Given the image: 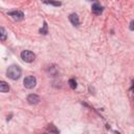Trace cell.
<instances>
[{
	"instance_id": "1",
	"label": "cell",
	"mask_w": 134,
	"mask_h": 134,
	"mask_svg": "<svg viewBox=\"0 0 134 134\" xmlns=\"http://www.w3.org/2000/svg\"><path fill=\"white\" fill-rule=\"evenodd\" d=\"M21 73H22V70L18 65H12L6 70V75L10 80H14V81L18 80L21 76Z\"/></svg>"
},
{
	"instance_id": "2",
	"label": "cell",
	"mask_w": 134,
	"mask_h": 134,
	"mask_svg": "<svg viewBox=\"0 0 134 134\" xmlns=\"http://www.w3.org/2000/svg\"><path fill=\"white\" fill-rule=\"evenodd\" d=\"M20 55H21V59H22L24 62H26V63H31V62H34L35 59H36L35 53H34L32 51H30V50H23V51L20 53Z\"/></svg>"
},
{
	"instance_id": "3",
	"label": "cell",
	"mask_w": 134,
	"mask_h": 134,
	"mask_svg": "<svg viewBox=\"0 0 134 134\" xmlns=\"http://www.w3.org/2000/svg\"><path fill=\"white\" fill-rule=\"evenodd\" d=\"M23 84H24V87H25V88H27V89H32V88H35L36 85H37V80H36V77L32 76V75H28V76H26V77L24 79Z\"/></svg>"
},
{
	"instance_id": "4",
	"label": "cell",
	"mask_w": 134,
	"mask_h": 134,
	"mask_svg": "<svg viewBox=\"0 0 134 134\" xmlns=\"http://www.w3.org/2000/svg\"><path fill=\"white\" fill-rule=\"evenodd\" d=\"M8 16H10L15 21H21L24 18V14L21 10H13V12H8L7 13Z\"/></svg>"
},
{
	"instance_id": "5",
	"label": "cell",
	"mask_w": 134,
	"mask_h": 134,
	"mask_svg": "<svg viewBox=\"0 0 134 134\" xmlns=\"http://www.w3.org/2000/svg\"><path fill=\"white\" fill-rule=\"evenodd\" d=\"M27 102L30 105H37L40 102V96L37 95V94H34V93L32 94H29L27 96Z\"/></svg>"
},
{
	"instance_id": "6",
	"label": "cell",
	"mask_w": 134,
	"mask_h": 134,
	"mask_svg": "<svg viewBox=\"0 0 134 134\" xmlns=\"http://www.w3.org/2000/svg\"><path fill=\"white\" fill-rule=\"evenodd\" d=\"M103 10H104V7H103L100 4L94 3V4L92 5V13H93L94 15H100V14L103 13Z\"/></svg>"
},
{
	"instance_id": "7",
	"label": "cell",
	"mask_w": 134,
	"mask_h": 134,
	"mask_svg": "<svg viewBox=\"0 0 134 134\" xmlns=\"http://www.w3.org/2000/svg\"><path fill=\"white\" fill-rule=\"evenodd\" d=\"M69 20L72 23V25H74V26H79L80 25V19H79V16L76 14L69 15Z\"/></svg>"
},
{
	"instance_id": "8",
	"label": "cell",
	"mask_w": 134,
	"mask_h": 134,
	"mask_svg": "<svg viewBox=\"0 0 134 134\" xmlns=\"http://www.w3.org/2000/svg\"><path fill=\"white\" fill-rule=\"evenodd\" d=\"M8 90H9V86L5 83V82H1L0 83V91L1 92H3V93H6V92H8Z\"/></svg>"
},
{
	"instance_id": "9",
	"label": "cell",
	"mask_w": 134,
	"mask_h": 134,
	"mask_svg": "<svg viewBox=\"0 0 134 134\" xmlns=\"http://www.w3.org/2000/svg\"><path fill=\"white\" fill-rule=\"evenodd\" d=\"M42 1L46 4H50V5H53V6H60L62 4L60 1H54V0H42Z\"/></svg>"
},
{
	"instance_id": "10",
	"label": "cell",
	"mask_w": 134,
	"mask_h": 134,
	"mask_svg": "<svg viewBox=\"0 0 134 134\" xmlns=\"http://www.w3.org/2000/svg\"><path fill=\"white\" fill-rule=\"evenodd\" d=\"M39 31H40L41 35H47V34H48V26H47V23H46V22L43 23V27H42Z\"/></svg>"
},
{
	"instance_id": "11",
	"label": "cell",
	"mask_w": 134,
	"mask_h": 134,
	"mask_svg": "<svg viewBox=\"0 0 134 134\" xmlns=\"http://www.w3.org/2000/svg\"><path fill=\"white\" fill-rule=\"evenodd\" d=\"M0 39H1V41H5V39H6V31L3 27L0 28Z\"/></svg>"
},
{
	"instance_id": "12",
	"label": "cell",
	"mask_w": 134,
	"mask_h": 134,
	"mask_svg": "<svg viewBox=\"0 0 134 134\" xmlns=\"http://www.w3.org/2000/svg\"><path fill=\"white\" fill-rule=\"evenodd\" d=\"M47 131L48 132H53V133H59V130L55 129V127L52 124H50V125L47 126Z\"/></svg>"
},
{
	"instance_id": "13",
	"label": "cell",
	"mask_w": 134,
	"mask_h": 134,
	"mask_svg": "<svg viewBox=\"0 0 134 134\" xmlns=\"http://www.w3.org/2000/svg\"><path fill=\"white\" fill-rule=\"evenodd\" d=\"M68 83H69V86H70L71 89H75L76 86H77V85H76V81H75L74 79H70Z\"/></svg>"
},
{
	"instance_id": "14",
	"label": "cell",
	"mask_w": 134,
	"mask_h": 134,
	"mask_svg": "<svg viewBox=\"0 0 134 134\" xmlns=\"http://www.w3.org/2000/svg\"><path fill=\"white\" fill-rule=\"evenodd\" d=\"M129 27H130V29H131V30H134V20H133V21H131V23H130V26H129Z\"/></svg>"
},
{
	"instance_id": "15",
	"label": "cell",
	"mask_w": 134,
	"mask_h": 134,
	"mask_svg": "<svg viewBox=\"0 0 134 134\" xmlns=\"http://www.w3.org/2000/svg\"><path fill=\"white\" fill-rule=\"evenodd\" d=\"M133 97H134V87H133Z\"/></svg>"
},
{
	"instance_id": "16",
	"label": "cell",
	"mask_w": 134,
	"mask_h": 134,
	"mask_svg": "<svg viewBox=\"0 0 134 134\" xmlns=\"http://www.w3.org/2000/svg\"><path fill=\"white\" fill-rule=\"evenodd\" d=\"M89 1H96V0H89Z\"/></svg>"
}]
</instances>
